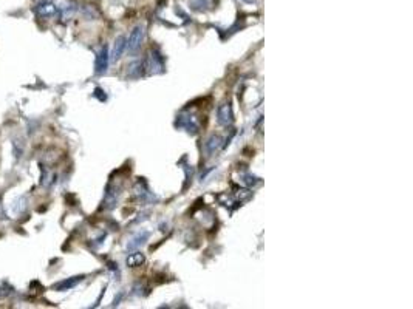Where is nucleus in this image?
Segmentation results:
<instances>
[{"label": "nucleus", "instance_id": "nucleus-1", "mask_svg": "<svg viewBox=\"0 0 413 309\" xmlns=\"http://www.w3.org/2000/svg\"><path fill=\"white\" fill-rule=\"evenodd\" d=\"M144 36H146V27L144 25H137L132 30L129 40H127V50L130 54H137L144 42Z\"/></svg>", "mask_w": 413, "mask_h": 309}, {"label": "nucleus", "instance_id": "nucleus-2", "mask_svg": "<svg viewBox=\"0 0 413 309\" xmlns=\"http://www.w3.org/2000/svg\"><path fill=\"white\" fill-rule=\"evenodd\" d=\"M175 125L180 127V128H184L187 133H191V135H195L198 131V128H200L198 119L192 115H180L176 119Z\"/></svg>", "mask_w": 413, "mask_h": 309}, {"label": "nucleus", "instance_id": "nucleus-3", "mask_svg": "<svg viewBox=\"0 0 413 309\" xmlns=\"http://www.w3.org/2000/svg\"><path fill=\"white\" fill-rule=\"evenodd\" d=\"M146 68L149 70L150 74H160L164 71V59L160 53L156 51L149 53V58L146 61Z\"/></svg>", "mask_w": 413, "mask_h": 309}, {"label": "nucleus", "instance_id": "nucleus-4", "mask_svg": "<svg viewBox=\"0 0 413 309\" xmlns=\"http://www.w3.org/2000/svg\"><path fill=\"white\" fill-rule=\"evenodd\" d=\"M58 6H56L51 0H42V2H39L36 6H34V13L39 16V17H43V19H50V17H54L56 14H58Z\"/></svg>", "mask_w": 413, "mask_h": 309}, {"label": "nucleus", "instance_id": "nucleus-5", "mask_svg": "<svg viewBox=\"0 0 413 309\" xmlns=\"http://www.w3.org/2000/svg\"><path fill=\"white\" fill-rule=\"evenodd\" d=\"M217 123L223 127H228L234 123V113L229 102H223L217 110Z\"/></svg>", "mask_w": 413, "mask_h": 309}, {"label": "nucleus", "instance_id": "nucleus-6", "mask_svg": "<svg viewBox=\"0 0 413 309\" xmlns=\"http://www.w3.org/2000/svg\"><path fill=\"white\" fill-rule=\"evenodd\" d=\"M108 62H110V54H108V48L107 45H104L101 48V51L98 53L96 56V62H95V73L96 74H104L108 68Z\"/></svg>", "mask_w": 413, "mask_h": 309}, {"label": "nucleus", "instance_id": "nucleus-7", "mask_svg": "<svg viewBox=\"0 0 413 309\" xmlns=\"http://www.w3.org/2000/svg\"><path fill=\"white\" fill-rule=\"evenodd\" d=\"M149 238H150V232H147V230H141V232H138V234H137L135 237H133V238L127 243L126 249H127V250H135V249L141 247L142 245H146Z\"/></svg>", "mask_w": 413, "mask_h": 309}, {"label": "nucleus", "instance_id": "nucleus-8", "mask_svg": "<svg viewBox=\"0 0 413 309\" xmlns=\"http://www.w3.org/2000/svg\"><path fill=\"white\" fill-rule=\"evenodd\" d=\"M126 48H127V39H126V36L116 37V40L113 43V50H111V54H110V59L113 61V62L119 61L121 56H122V53L126 51Z\"/></svg>", "mask_w": 413, "mask_h": 309}, {"label": "nucleus", "instance_id": "nucleus-9", "mask_svg": "<svg viewBox=\"0 0 413 309\" xmlns=\"http://www.w3.org/2000/svg\"><path fill=\"white\" fill-rule=\"evenodd\" d=\"M144 71H146V62L135 61L133 63H130L129 71H127V77H130V79H138V77H141L144 74Z\"/></svg>", "mask_w": 413, "mask_h": 309}, {"label": "nucleus", "instance_id": "nucleus-10", "mask_svg": "<svg viewBox=\"0 0 413 309\" xmlns=\"http://www.w3.org/2000/svg\"><path fill=\"white\" fill-rule=\"evenodd\" d=\"M206 152L210 154H215L221 147H223V138L220 135H212L207 141H206Z\"/></svg>", "mask_w": 413, "mask_h": 309}, {"label": "nucleus", "instance_id": "nucleus-11", "mask_svg": "<svg viewBox=\"0 0 413 309\" xmlns=\"http://www.w3.org/2000/svg\"><path fill=\"white\" fill-rule=\"evenodd\" d=\"M82 280H84V275H79V277H71L69 280H64L58 284H54V289L56 291H69V289L74 288L77 283H81Z\"/></svg>", "mask_w": 413, "mask_h": 309}, {"label": "nucleus", "instance_id": "nucleus-12", "mask_svg": "<svg viewBox=\"0 0 413 309\" xmlns=\"http://www.w3.org/2000/svg\"><path fill=\"white\" fill-rule=\"evenodd\" d=\"M74 13H76V5L74 3H65L61 8V11H58V14L61 17V22H64V24H65V22H70L73 19Z\"/></svg>", "mask_w": 413, "mask_h": 309}, {"label": "nucleus", "instance_id": "nucleus-13", "mask_svg": "<svg viewBox=\"0 0 413 309\" xmlns=\"http://www.w3.org/2000/svg\"><path fill=\"white\" fill-rule=\"evenodd\" d=\"M144 263H146V255L142 252H133L126 258V264L129 268H138Z\"/></svg>", "mask_w": 413, "mask_h": 309}, {"label": "nucleus", "instance_id": "nucleus-14", "mask_svg": "<svg viewBox=\"0 0 413 309\" xmlns=\"http://www.w3.org/2000/svg\"><path fill=\"white\" fill-rule=\"evenodd\" d=\"M191 5L195 11H205L206 6H210V0H192Z\"/></svg>", "mask_w": 413, "mask_h": 309}, {"label": "nucleus", "instance_id": "nucleus-15", "mask_svg": "<svg viewBox=\"0 0 413 309\" xmlns=\"http://www.w3.org/2000/svg\"><path fill=\"white\" fill-rule=\"evenodd\" d=\"M241 178V181L244 183V184H248V185H255V184H259L260 183V180L257 178V176H252V175H241L240 176Z\"/></svg>", "mask_w": 413, "mask_h": 309}, {"label": "nucleus", "instance_id": "nucleus-16", "mask_svg": "<svg viewBox=\"0 0 413 309\" xmlns=\"http://www.w3.org/2000/svg\"><path fill=\"white\" fill-rule=\"evenodd\" d=\"M82 13H84V16L88 17V19H96V17H98V11H96L92 5H85V6L82 8Z\"/></svg>", "mask_w": 413, "mask_h": 309}, {"label": "nucleus", "instance_id": "nucleus-17", "mask_svg": "<svg viewBox=\"0 0 413 309\" xmlns=\"http://www.w3.org/2000/svg\"><path fill=\"white\" fill-rule=\"evenodd\" d=\"M249 196H251V192H249V190H239V193H237L239 200H248Z\"/></svg>", "mask_w": 413, "mask_h": 309}, {"label": "nucleus", "instance_id": "nucleus-18", "mask_svg": "<svg viewBox=\"0 0 413 309\" xmlns=\"http://www.w3.org/2000/svg\"><path fill=\"white\" fill-rule=\"evenodd\" d=\"M244 2H248V3H252V2H254V0H244Z\"/></svg>", "mask_w": 413, "mask_h": 309}]
</instances>
